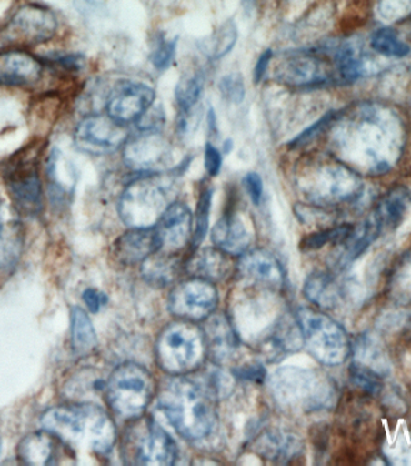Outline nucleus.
I'll list each match as a JSON object with an SVG mask.
<instances>
[{
  "instance_id": "obj_1",
  "label": "nucleus",
  "mask_w": 411,
  "mask_h": 466,
  "mask_svg": "<svg viewBox=\"0 0 411 466\" xmlns=\"http://www.w3.org/2000/svg\"><path fill=\"white\" fill-rule=\"evenodd\" d=\"M337 141L351 164L369 174H384L402 154L401 121L384 107L364 106L339 127Z\"/></svg>"
},
{
  "instance_id": "obj_2",
  "label": "nucleus",
  "mask_w": 411,
  "mask_h": 466,
  "mask_svg": "<svg viewBox=\"0 0 411 466\" xmlns=\"http://www.w3.org/2000/svg\"><path fill=\"white\" fill-rule=\"evenodd\" d=\"M362 65L350 44L286 52L275 69L276 80L291 88L346 85L360 77Z\"/></svg>"
},
{
  "instance_id": "obj_3",
  "label": "nucleus",
  "mask_w": 411,
  "mask_h": 466,
  "mask_svg": "<svg viewBox=\"0 0 411 466\" xmlns=\"http://www.w3.org/2000/svg\"><path fill=\"white\" fill-rule=\"evenodd\" d=\"M216 399L207 383L175 376L160 390L158 408L182 438L199 441L215 429Z\"/></svg>"
},
{
  "instance_id": "obj_4",
  "label": "nucleus",
  "mask_w": 411,
  "mask_h": 466,
  "mask_svg": "<svg viewBox=\"0 0 411 466\" xmlns=\"http://www.w3.org/2000/svg\"><path fill=\"white\" fill-rule=\"evenodd\" d=\"M40 422L63 445L96 454L111 452L117 440L114 420L95 404L55 406L41 416Z\"/></svg>"
},
{
  "instance_id": "obj_5",
  "label": "nucleus",
  "mask_w": 411,
  "mask_h": 466,
  "mask_svg": "<svg viewBox=\"0 0 411 466\" xmlns=\"http://www.w3.org/2000/svg\"><path fill=\"white\" fill-rule=\"evenodd\" d=\"M276 404L295 413H312L331 409L337 400L335 383L313 369L284 367L270 379Z\"/></svg>"
},
{
  "instance_id": "obj_6",
  "label": "nucleus",
  "mask_w": 411,
  "mask_h": 466,
  "mask_svg": "<svg viewBox=\"0 0 411 466\" xmlns=\"http://www.w3.org/2000/svg\"><path fill=\"white\" fill-rule=\"evenodd\" d=\"M300 191L317 205L350 203L362 195V182L355 170L332 158H312L298 167Z\"/></svg>"
},
{
  "instance_id": "obj_7",
  "label": "nucleus",
  "mask_w": 411,
  "mask_h": 466,
  "mask_svg": "<svg viewBox=\"0 0 411 466\" xmlns=\"http://www.w3.org/2000/svg\"><path fill=\"white\" fill-rule=\"evenodd\" d=\"M174 203L171 178L160 173L138 174L118 204V214L129 228H152Z\"/></svg>"
},
{
  "instance_id": "obj_8",
  "label": "nucleus",
  "mask_w": 411,
  "mask_h": 466,
  "mask_svg": "<svg viewBox=\"0 0 411 466\" xmlns=\"http://www.w3.org/2000/svg\"><path fill=\"white\" fill-rule=\"evenodd\" d=\"M206 352L204 330L189 320L169 324L155 344L156 363L172 376L195 371L204 363Z\"/></svg>"
},
{
  "instance_id": "obj_9",
  "label": "nucleus",
  "mask_w": 411,
  "mask_h": 466,
  "mask_svg": "<svg viewBox=\"0 0 411 466\" xmlns=\"http://www.w3.org/2000/svg\"><path fill=\"white\" fill-rule=\"evenodd\" d=\"M105 395L112 411L125 420L144 416L155 394L151 372L133 361L118 365L105 383Z\"/></svg>"
},
{
  "instance_id": "obj_10",
  "label": "nucleus",
  "mask_w": 411,
  "mask_h": 466,
  "mask_svg": "<svg viewBox=\"0 0 411 466\" xmlns=\"http://www.w3.org/2000/svg\"><path fill=\"white\" fill-rule=\"evenodd\" d=\"M122 456L128 465H174L177 446L158 422L141 416L123 436Z\"/></svg>"
},
{
  "instance_id": "obj_11",
  "label": "nucleus",
  "mask_w": 411,
  "mask_h": 466,
  "mask_svg": "<svg viewBox=\"0 0 411 466\" xmlns=\"http://www.w3.org/2000/svg\"><path fill=\"white\" fill-rule=\"evenodd\" d=\"M304 342L310 354L321 364L335 367L349 358L351 344L346 331L331 317L312 309L297 313Z\"/></svg>"
},
{
  "instance_id": "obj_12",
  "label": "nucleus",
  "mask_w": 411,
  "mask_h": 466,
  "mask_svg": "<svg viewBox=\"0 0 411 466\" xmlns=\"http://www.w3.org/2000/svg\"><path fill=\"white\" fill-rule=\"evenodd\" d=\"M4 180L11 204L18 214L37 216L43 210V185H41L36 158L20 156L6 167Z\"/></svg>"
},
{
  "instance_id": "obj_13",
  "label": "nucleus",
  "mask_w": 411,
  "mask_h": 466,
  "mask_svg": "<svg viewBox=\"0 0 411 466\" xmlns=\"http://www.w3.org/2000/svg\"><path fill=\"white\" fill-rule=\"evenodd\" d=\"M218 290L207 279L193 278L179 282L169 296L170 312L179 319L197 322L207 319L218 307Z\"/></svg>"
},
{
  "instance_id": "obj_14",
  "label": "nucleus",
  "mask_w": 411,
  "mask_h": 466,
  "mask_svg": "<svg viewBox=\"0 0 411 466\" xmlns=\"http://www.w3.org/2000/svg\"><path fill=\"white\" fill-rule=\"evenodd\" d=\"M129 130L108 115H91L75 129V145L78 150L92 156H104L117 151L128 141Z\"/></svg>"
},
{
  "instance_id": "obj_15",
  "label": "nucleus",
  "mask_w": 411,
  "mask_h": 466,
  "mask_svg": "<svg viewBox=\"0 0 411 466\" xmlns=\"http://www.w3.org/2000/svg\"><path fill=\"white\" fill-rule=\"evenodd\" d=\"M57 25V18L51 10L31 4L22 6L14 15L5 29V36L18 44H43L54 38Z\"/></svg>"
},
{
  "instance_id": "obj_16",
  "label": "nucleus",
  "mask_w": 411,
  "mask_h": 466,
  "mask_svg": "<svg viewBox=\"0 0 411 466\" xmlns=\"http://www.w3.org/2000/svg\"><path fill=\"white\" fill-rule=\"evenodd\" d=\"M123 158L126 167L138 174L160 173L172 162L170 143L158 132H145L140 137L126 141Z\"/></svg>"
},
{
  "instance_id": "obj_17",
  "label": "nucleus",
  "mask_w": 411,
  "mask_h": 466,
  "mask_svg": "<svg viewBox=\"0 0 411 466\" xmlns=\"http://www.w3.org/2000/svg\"><path fill=\"white\" fill-rule=\"evenodd\" d=\"M155 89L136 81H121L112 89L106 103L108 116L128 125L135 122L155 104Z\"/></svg>"
},
{
  "instance_id": "obj_18",
  "label": "nucleus",
  "mask_w": 411,
  "mask_h": 466,
  "mask_svg": "<svg viewBox=\"0 0 411 466\" xmlns=\"http://www.w3.org/2000/svg\"><path fill=\"white\" fill-rule=\"evenodd\" d=\"M193 214L185 203L174 201L155 226L160 240V251L178 252L193 238Z\"/></svg>"
},
{
  "instance_id": "obj_19",
  "label": "nucleus",
  "mask_w": 411,
  "mask_h": 466,
  "mask_svg": "<svg viewBox=\"0 0 411 466\" xmlns=\"http://www.w3.org/2000/svg\"><path fill=\"white\" fill-rule=\"evenodd\" d=\"M237 268L243 279L256 285L272 289L283 285V268L279 260L266 249L256 248L243 253Z\"/></svg>"
},
{
  "instance_id": "obj_20",
  "label": "nucleus",
  "mask_w": 411,
  "mask_h": 466,
  "mask_svg": "<svg viewBox=\"0 0 411 466\" xmlns=\"http://www.w3.org/2000/svg\"><path fill=\"white\" fill-rule=\"evenodd\" d=\"M25 244V229L20 214L13 204L0 199V270L13 268L20 259Z\"/></svg>"
},
{
  "instance_id": "obj_21",
  "label": "nucleus",
  "mask_w": 411,
  "mask_h": 466,
  "mask_svg": "<svg viewBox=\"0 0 411 466\" xmlns=\"http://www.w3.org/2000/svg\"><path fill=\"white\" fill-rule=\"evenodd\" d=\"M160 240L155 227L130 228L119 237L114 245L115 258L125 266L144 263L148 257L160 251Z\"/></svg>"
},
{
  "instance_id": "obj_22",
  "label": "nucleus",
  "mask_w": 411,
  "mask_h": 466,
  "mask_svg": "<svg viewBox=\"0 0 411 466\" xmlns=\"http://www.w3.org/2000/svg\"><path fill=\"white\" fill-rule=\"evenodd\" d=\"M43 74V63L25 51L0 52V86L21 87L35 84Z\"/></svg>"
},
{
  "instance_id": "obj_23",
  "label": "nucleus",
  "mask_w": 411,
  "mask_h": 466,
  "mask_svg": "<svg viewBox=\"0 0 411 466\" xmlns=\"http://www.w3.org/2000/svg\"><path fill=\"white\" fill-rule=\"evenodd\" d=\"M350 368L383 380L391 374L392 364L383 344L371 333L361 334L355 341Z\"/></svg>"
},
{
  "instance_id": "obj_24",
  "label": "nucleus",
  "mask_w": 411,
  "mask_h": 466,
  "mask_svg": "<svg viewBox=\"0 0 411 466\" xmlns=\"http://www.w3.org/2000/svg\"><path fill=\"white\" fill-rule=\"evenodd\" d=\"M264 339V353L270 358L271 361H275L276 358L280 360V357L295 352L304 345L300 324L297 319H291L289 316H283L282 319H276L272 329L268 331L267 337Z\"/></svg>"
},
{
  "instance_id": "obj_25",
  "label": "nucleus",
  "mask_w": 411,
  "mask_h": 466,
  "mask_svg": "<svg viewBox=\"0 0 411 466\" xmlns=\"http://www.w3.org/2000/svg\"><path fill=\"white\" fill-rule=\"evenodd\" d=\"M208 319L204 330L206 349L209 350L216 363H226L238 348L236 334L226 317L211 316Z\"/></svg>"
},
{
  "instance_id": "obj_26",
  "label": "nucleus",
  "mask_w": 411,
  "mask_h": 466,
  "mask_svg": "<svg viewBox=\"0 0 411 466\" xmlns=\"http://www.w3.org/2000/svg\"><path fill=\"white\" fill-rule=\"evenodd\" d=\"M212 241L216 248L229 256H242L252 242V235L236 215L220 218L212 230Z\"/></svg>"
},
{
  "instance_id": "obj_27",
  "label": "nucleus",
  "mask_w": 411,
  "mask_h": 466,
  "mask_svg": "<svg viewBox=\"0 0 411 466\" xmlns=\"http://www.w3.org/2000/svg\"><path fill=\"white\" fill-rule=\"evenodd\" d=\"M260 456L275 463H287L301 453L302 442L296 435L278 429L265 431L254 443Z\"/></svg>"
},
{
  "instance_id": "obj_28",
  "label": "nucleus",
  "mask_w": 411,
  "mask_h": 466,
  "mask_svg": "<svg viewBox=\"0 0 411 466\" xmlns=\"http://www.w3.org/2000/svg\"><path fill=\"white\" fill-rule=\"evenodd\" d=\"M59 443L61 441L51 432H33L17 446V458L25 465H55Z\"/></svg>"
},
{
  "instance_id": "obj_29",
  "label": "nucleus",
  "mask_w": 411,
  "mask_h": 466,
  "mask_svg": "<svg viewBox=\"0 0 411 466\" xmlns=\"http://www.w3.org/2000/svg\"><path fill=\"white\" fill-rule=\"evenodd\" d=\"M229 255L219 248H203L194 253L186 264V271L193 278L207 279L216 282L226 279L231 272Z\"/></svg>"
},
{
  "instance_id": "obj_30",
  "label": "nucleus",
  "mask_w": 411,
  "mask_h": 466,
  "mask_svg": "<svg viewBox=\"0 0 411 466\" xmlns=\"http://www.w3.org/2000/svg\"><path fill=\"white\" fill-rule=\"evenodd\" d=\"M410 204L411 196L408 189L398 187L392 189L386 196L381 198L373 211L383 223L386 233L395 232L405 221Z\"/></svg>"
},
{
  "instance_id": "obj_31",
  "label": "nucleus",
  "mask_w": 411,
  "mask_h": 466,
  "mask_svg": "<svg viewBox=\"0 0 411 466\" xmlns=\"http://www.w3.org/2000/svg\"><path fill=\"white\" fill-rule=\"evenodd\" d=\"M304 292L307 299L316 307L331 310L337 307L346 289H342L331 275L316 271L313 272L306 281Z\"/></svg>"
},
{
  "instance_id": "obj_32",
  "label": "nucleus",
  "mask_w": 411,
  "mask_h": 466,
  "mask_svg": "<svg viewBox=\"0 0 411 466\" xmlns=\"http://www.w3.org/2000/svg\"><path fill=\"white\" fill-rule=\"evenodd\" d=\"M158 252L142 263L141 272L149 285L163 289L170 286L177 279L179 264L177 258L171 256L172 253L158 255Z\"/></svg>"
},
{
  "instance_id": "obj_33",
  "label": "nucleus",
  "mask_w": 411,
  "mask_h": 466,
  "mask_svg": "<svg viewBox=\"0 0 411 466\" xmlns=\"http://www.w3.org/2000/svg\"><path fill=\"white\" fill-rule=\"evenodd\" d=\"M71 346L78 356L91 353L98 345L95 326L84 309H71Z\"/></svg>"
},
{
  "instance_id": "obj_34",
  "label": "nucleus",
  "mask_w": 411,
  "mask_h": 466,
  "mask_svg": "<svg viewBox=\"0 0 411 466\" xmlns=\"http://www.w3.org/2000/svg\"><path fill=\"white\" fill-rule=\"evenodd\" d=\"M388 292L396 303L411 304V251L403 256L392 272Z\"/></svg>"
},
{
  "instance_id": "obj_35",
  "label": "nucleus",
  "mask_w": 411,
  "mask_h": 466,
  "mask_svg": "<svg viewBox=\"0 0 411 466\" xmlns=\"http://www.w3.org/2000/svg\"><path fill=\"white\" fill-rule=\"evenodd\" d=\"M371 46L385 57L403 58L410 54V46L399 39L397 33L390 28H381L372 35Z\"/></svg>"
},
{
  "instance_id": "obj_36",
  "label": "nucleus",
  "mask_w": 411,
  "mask_h": 466,
  "mask_svg": "<svg viewBox=\"0 0 411 466\" xmlns=\"http://www.w3.org/2000/svg\"><path fill=\"white\" fill-rule=\"evenodd\" d=\"M237 36L236 25H235L233 21H226V24L209 38L206 52H207L209 57L213 59L223 58L224 56L230 54V51L233 50L235 45H236Z\"/></svg>"
},
{
  "instance_id": "obj_37",
  "label": "nucleus",
  "mask_w": 411,
  "mask_h": 466,
  "mask_svg": "<svg viewBox=\"0 0 411 466\" xmlns=\"http://www.w3.org/2000/svg\"><path fill=\"white\" fill-rule=\"evenodd\" d=\"M203 82L197 76L181 78L175 89V103L183 113H189L199 102Z\"/></svg>"
},
{
  "instance_id": "obj_38",
  "label": "nucleus",
  "mask_w": 411,
  "mask_h": 466,
  "mask_svg": "<svg viewBox=\"0 0 411 466\" xmlns=\"http://www.w3.org/2000/svg\"><path fill=\"white\" fill-rule=\"evenodd\" d=\"M213 191L211 188H205L201 192L199 203L196 208L195 229L193 232V248H199L207 234L209 225V215H211Z\"/></svg>"
},
{
  "instance_id": "obj_39",
  "label": "nucleus",
  "mask_w": 411,
  "mask_h": 466,
  "mask_svg": "<svg viewBox=\"0 0 411 466\" xmlns=\"http://www.w3.org/2000/svg\"><path fill=\"white\" fill-rule=\"evenodd\" d=\"M351 229H353V226L343 225L323 230V232L310 234L301 241V248L304 251H314V249L324 248L325 245L330 244V242L341 244L347 234L351 232Z\"/></svg>"
},
{
  "instance_id": "obj_40",
  "label": "nucleus",
  "mask_w": 411,
  "mask_h": 466,
  "mask_svg": "<svg viewBox=\"0 0 411 466\" xmlns=\"http://www.w3.org/2000/svg\"><path fill=\"white\" fill-rule=\"evenodd\" d=\"M376 9L381 20H402L411 14V0H377Z\"/></svg>"
},
{
  "instance_id": "obj_41",
  "label": "nucleus",
  "mask_w": 411,
  "mask_h": 466,
  "mask_svg": "<svg viewBox=\"0 0 411 466\" xmlns=\"http://www.w3.org/2000/svg\"><path fill=\"white\" fill-rule=\"evenodd\" d=\"M220 93L227 102L241 104L246 96V86L240 74H229L219 82Z\"/></svg>"
},
{
  "instance_id": "obj_42",
  "label": "nucleus",
  "mask_w": 411,
  "mask_h": 466,
  "mask_svg": "<svg viewBox=\"0 0 411 466\" xmlns=\"http://www.w3.org/2000/svg\"><path fill=\"white\" fill-rule=\"evenodd\" d=\"M177 50V38L167 40L160 39L156 44L155 50L152 51L151 62L156 70H165L169 68L174 61Z\"/></svg>"
},
{
  "instance_id": "obj_43",
  "label": "nucleus",
  "mask_w": 411,
  "mask_h": 466,
  "mask_svg": "<svg viewBox=\"0 0 411 466\" xmlns=\"http://www.w3.org/2000/svg\"><path fill=\"white\" fill-rule=\"evenodd\" d=\"M338 118L337 113H328L325 115L324 117H321L319 121L314 123L313 126H310L309 128L306 129L305 132H302L300 136L295 137L294 140L290 141V147L297 148L301 147H305L310 143V141L316 139L317 136L324 129H326L330 123L336 121Z\"/></svg>"
},
{
  "instance_id": "obj_44",
  "label": "nucleus",
  "mask_w": 411,
  "mask_h": 466,
  "mask_svg": "<svg viewBox=\"0 0 411 466\" xmlns=\"http://www.w3.org/2000/svg\"><path fill=\"white\" fill-rule=\"evenodd\" d=\"M136 122L138 128L144 132H158L165 123V113L162 106L153 104Z\"/></svg>"
},
{
  "instance_id": "obj_45",
  "label": "nucleus",
  "mask_w": 411,
  "mask_h": 466,
  "mask_svg": "<svg viewBox=\"0 0 411 466\" xmlns=\"http://www.w3.org/2000/svg\"><path fill=\"white\" fill-rule=\"evenodd\" d=\"M223 157L218 148L213 147L211 143L206 144L205 147V169L209 177H218L222 170Z\"/></svg>"
},
{
  "instance_id": "obj_46",
  "label": "nucleus",
  "mask_w": 411,
  "mask_h": 466,
  "mask_svg": "<svg viewBox=\"0 0 411 466\" xmlns=\"http://www.w3.org/2000/svg\"><path fill=\"white\" fill-rule=\"evenodd\" d=\"M243 184H245L246 192H248L253 203L259 205L261 199H263L264 193V184L260 175L256 173L246 174L245 178H243Z\"/></svg>"
},
{
  "instance_id": "obj_47",
  "label": "nucleus",
  "mask_w": 411,
  "mask_h": 466,
  "mask_svg": "<svg viewBox=\"0 0 411 466\" xmlns=\"http://www.w3.org/2000/svg\"><path fill=\"white\" fill-rule=\"evenodd\" d=\"M82 299H84L85 305H87L88 310L92 313H98L100 309H102L105 304H107L108 301L106 294L93 289H85L84 294H82Z\"/></svg>"
},
{
  "instance_id": "obj_48",
  "label": "nucleus",
  "mask_w": 411,
  "mask_h": 466,
  "mask_svg": "<svg viewBox=\"0 0 411 466\" xmlns=\"http://www.w3.org/2000/svg\"><path fill=\"white\" fill-rule=\"evenodd\" d=\"M272 58H274V52H272V50H265L263 54L260 55L253 73V78L256 84H260L261 80H263L268 66H270Z\"/></svg>"
},
{
  "instance_id": "obj_49",
  "label": "nucleus",
  "mask_w": 411,
  "mask_h": 466,
  "mask_svg": "<svg viewBox=\"0 0 411 466\" xmlns=\"http://www.w3.org/2000/svg\"><path fill=\"white\" fill-rule=\"evenodd\" d=\"M234 374L237 375L238 378L252 380V381H257V380L265 378V370L259 364H249L238 368L237 370L234 371Z\"/></svg>"
},
{
  "instance_id": "obj_50",
  "label": "nucleus",
  "mask_w": 411,
  "mask_h": 466,
  "mask_svg": "<svg viewBox=\"0 0 411 466\" xmlns=\"http://www.w3.org/2000/svg\"><path fill=\"white\" fill-rule=\"evenodd\" d=\"M207 122L209 126V129H211V132L216 133V116L215 114V111L213 109H209L208 115H207Z\"/></svg>"
},
{
  "instance_id": "obj_51",
  "label": "nucleus",
  "mask_w": 411,
  "mask_h": 466,
  "mask_svg": "<svg viewBox=\"0 0 411 466\" xmlns=\"http://www.w3.org/2000/svg\"><path fill=\"white\" fill-rule=\"evenodd\" d=\"M233 147V141L227 140L226 143H224V150L226 148V152H229Z\"/></svg>"
}]
</instances>
